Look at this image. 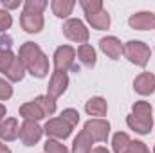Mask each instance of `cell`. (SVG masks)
<instances>
[{
	"mask_svg": "<svg viewBox=\"0 0 155 153\" xmlns=\"http://www.w3.org/2000/svg\"><path fill=\"white\" fill-rule=\"evenodd\" d=\"M92 144H94L92 137L85 130H81L78 133V137L74 139V142H72V153H90L92 151Z\"/></svg>",
	"mask_w": 155,
	"mask_h": 153,
	"instance_id": "cell-15",
	"label": "cell"
},
{
	"mask_svg": "<svg viewBox=\"0 0 155 153\" xmlns=\"http://www.w3.org/2000/svg\"><path fill=\"white\" fill-rule=\"evenodd\" d=\"M123 54L130 63H135L137 67H146V63L150 61V47L143 41L132 40L126 45H123Z\"/></svg>",
	"mask_w": 155,
	"mask_h": 153,
	"instance_id": "cell-3",
	"label": "cell"
},
{
	"mask_svg": "<svg viewBox=\"0 0 155 153\" xmlns=\"http://www.w3.org/2000/svg\"><path fill=\"white\" fill-rule=\"evenodd\" d=\"M78 58H79V61H81L87 69H92V67L96 65V50H94V47L88 45V43L79 45V49H78Z\"/></svg>",
	"mask_w": 155,
	"mask_h": 153,
	"instance_id": "cell-19",
	"label": "cell"
},
{
	"mask_svg": "<svg viewBox=\"0 0 155 153\" xmlns=\"http://www.w3.org/2000/svg\"><path fill=\"white\" fill-rule=\"evenodd\" d=\"M24 74H25L24 63L20 61V58H15L13 63H11V67L5 70V77H7L9 81H22V79H24Z\"/></svg>",
	"mask_w": 155,
	"mask_h": 153,
	"instance_id": "cell-21",
	"label": "cell"
},
{
	"mask_svg": "<svg viewBox=\"0 0 155 153\" xmlns=\"http://www.w3.org/2000/svg\"><path fill=\"white\" fill-rule=\"evenodd\" d=\"M134 88L137 94L141 96H150L155 92V76L150 74V72H143L135 77L134 81Z\"/></svg>",
	"mask_w": 155,
	"mask_h": 153,
	"instance_id": "cell-11",
	"label": "cell"
},
{
	"mask_svg": "<svg viewBox=\"0 0 155 153\" xmlns=\"http://www.w3.org/2000/svg\"><path fill=\"white\" fill-rule=\"evenodd\" d=\"M79 5L83 7L87 16H92L96 13H99L103 9V2L101 0H79Z\"/></svg>",
	"mask_w": 155,
	"mask_h": 153,
	"instance_id": "cell-24",
	"label": "cell"
},
{
	"mask_svg": "<svg viewBox=\"0 0 155 153\" xmlns=\"http://www.w3.org/2000/svg\"><path fill=\"white\" fill-rule=\"evenodd\" d=\"M11 24H13V18H11V15H9L5 9H0V33L7 31V29L11 27Z\"/></svg>",
	"mask_w": 155,
	"mask_h": 153,
	"instance_id": "cell-30",
	"label": "cell"
},
{
	"mask_svg": "<svg viewBox=\"0 0 155 153\" xmlns=\"http://www.w3.org/2000/svg\"><path fill=\"white\" fill-rule=\"evenodd\" d=\"M153 153H155V150H153Z\"/></svg>",
	"mask_w": 155,
	"mask_h": 153,
	"instance_id": "cell-36",
	"label": "cell"
},
{
	"mask_svg": "<svg viewBox=\"0 0 155 153\" xmlns=\"http://www.w3.org/2000/svg\"><path fill=\"white\" fill-rule=\"evenodd\" d=\"M35 103L41 108V112L45 115H52L56 112V101L52 97H49V96H38L35 99Z\"/></svg>",
	"mask_w": 155,
	"mask_h": 153,
	"instance_id": "cell-23",
	"label": "cell"
},
{
	"mask_svg": "<svg viewBox=\"0 0 155 153\" xmlns=\"http://www.w3.org/2000/svg\"><path fill=\"white\" fill-rule=\"evenodd\" d=\"M74 5H76V4H74L72 0H52V4H51L52 13H54L58 18H67V16L72 13Z\"/></svg>",
	"mask_w": 155,
	"mask_h": 153,
	"instance_id": "cell-20",
	"label": "cell"
},
{
	"mask_svg": "<svg viewBox=\"0 0 155 153\" xmlns=\"http://www.w3.org/2000/svg\"><path fill=\"white\" fill-rule=\"evenodd\" d=\"M20 115H22L25 121H33V122H38V121H41V119L45 117V114L41 112V108H40L35 101L22 105V106H20Z\"/></svg>",
	"mask_w": 155,
	"mask_h": 153,
	"instance_id": "cell-16",
	"label": "cell"
},
{
	"mask_svg": "<svg viewBox=\"0 0 155 153\" xmlns=\"http://www.w3.org/2000/svg\"><path fill=\"white\" fill-rule=\"evenodd\" d=\"M45 7H47V2H45V0H25V4H24V13L41 15Z\"/></svg>",
	"mask_w": 155,
	"mask_h": 153,
	"instance_id": "cell-25",
	"label": "cell"
},
{
	"mask_svg": "<svg viewBox=\"0 0 155 153\" xmlns=\"http://www.w3.org/2000/svg\"><path fill=\"white\" fill-rule=\"evenodd\" d=\"M18 58L24 63L25 70L35 77H45L49 74V60L47 56L41 52L38 43L33 41H25L20 50H18Z\"/></svg>",
	"mask_w": 155,
	"mask_h": 153,
	"instance_id": "cell-1",
	"label": "cell"
},
{
	"mask_svg": "<svg viewBox=\"0 0 155 153\" xmlns=\"http://www.w3.org/2000/svg\"><path fill=\"white\" fill-rule=\"evenodd\" d=\"M63 34L72 41H78L81 45H85L88 41V29L85 27V24L78 18H71L63 24Z\"/></svg>",
	"mask_w": 155,
	"mask_h": 153,
	"instance_id": "cell-5",
	"label": "cell"
},
{
	"mask_svg": "<svg viewBox=\"0 0 155 153\" xmlns=\"http://www.w3.org/2000/svg\"><path fill=\"white\" fill-rule=\"evenodd\" d=\"M20 25L25 33H40L43 29V16L41 15H31V13H22L20 15Z\"/></svg>",
	"mask_w": 155,
	"mask_h": 153,
	"instance_id": "cell-12",
	"label": "cell"
},
{
	"mask_svg": "<svg viewBox=\"0 0 155 153\" xmlns=\"http://www.w3.org/2000/svg\"><path fill=\"white\" fill-rule=\"evenodd\" d=\"M43 150H45V153H69V150L63 144H60L58 141H51V139L45 142Z\"/></svg>",
	"mask_w": 155,
	"mask_h": 153,
	"instance_id": "cell-28",
	"label": "cell"
},
{
	"mask_svg": "<svg viewBox=\"0 0 155 153\" xmlns=\"http://www.w3.org/2000/svg\"><path fill=\"white\" fill-rule=\"evenodd\" d=\"M61 119L74 128L78 122H79V114H78V110H74V108H67V110L61 112Z\"/></svg>",
	"mask_w": 155,
	"mask_h": 153,
	"instance_id": "cell-27",
	"label": "cell"
},
{
	"mask_svg": "<svg viewBox=\"0 0 155 153\" xmlns=\"http://www.w3.org/2000/svg\"><path fill=\"white\" fill-rule=\"evenodd\" d=\"M85 110L88 115H97V117H103L107 115V110H108V105L103 97H92L87 101L85 105Z\"/></svg>",
	"mask_w": 155,
	"mask_h": 153,
	"instance_id": "cell-17",
	"label": "cell"
},
{
	"mask_svg": "<svg viewBox=\"0 0 155 153\" xmlns=\"http://www.w3.org/2000/svg\"><path fill=\"white\" fill-rule=\"evenodd\" d=\"M90 153H110V151H108L107 148H103V146H97V148H94Z\"/></svg>",
	"mask_w": 155,
	"mask_h": 153,
	"instance_id": "cell-33",
	"label": "cell"
},
{
	"mask_svg": "<svg viewBox=\"0 0 155 153\" xmlns=\"http://www.w3.org/2000/svg\"><path fill=\"white\" fill-rule=\"evenodd\" d=\"M99 47L101 50L110 58V60H119L121 58V52H123V43L116 38V36H107V38H101L99 41Z\"/></svg>",
	"mask_w": 155,
	"mask_h": 153,
	"instance_id": "cell-14",
	"label": "cell"
},
{
	"mask_svg": "<svg viewBox=\"0 0 155 153\" xmlns=\"http://www.w3.org/2000/svg\"><path fill=\"white\" fill-rule=\"evenodd\" d=\"M132 144V139L128 137V133H123V132H117L114 135V141H112V148L114 153H126L128 148Z\"/></svg>",
	"mask_w": 155,
	"mask_h": 153,
	"instance_id": "cell-22",
	"label": "cell"
},
{
	"mask_svg": "<svg viewBox=\"0 0 155 153\" xmlns=\"http://www.w3.org/2000/svg\"><path fill=\"white\" fill-rule=\"evenodd\" d=\"M41 133H43V128H40L38 122H33V121H24V124L20 126V141L24 146H35L41 139Z\"/></svg>",
	"mask_w": 155,
	"mask_h": 153,
	"instance_id": "cell-8",
	"label": "cell"
},
{
	"mask_svg": "<svg viewBox=\"0 0 155 153\" xmlns=\"http://www.w3.org/2000/svg\"><path fill=\"white\" fill-rule=\"evenodd\" d=\"M126 124L141 133V135H146L150 133L152 126H153V119H152V105L146 103V101H137L134 106H132V114L126 117Z\"/></svg>",
	"mask_w": 155,
	"mask_h": 153,
	"instance_id": "cell-2",
	"label": "cell"
},
{
	"mask_svg": "<svg viewBox=\"0 0 155 153\" xmlns=\"http://www.w3.org/2000/svg\"><path fill=\"white\" fill-rule=\"evenodd\" d=\"M126 153H150V151H148V148H146L144 142H141V141H132V144H130V148H128Z\"/></svg>",
	"mask_w": 155,
	"mask_h": 153,
	"instance_id": "cell-31",
	"label": "cell"
},
{
	"mask_svg": "<svg viewBox=\"0 0 155 153\" xmlns=\"http://www.w3.org/2000/svg\"><path fill=\"white\" fill-rule=\"evenodd\" d=\"M11 96H13V86H11V83L0 77V101L9 99Z\"/></svg>",
	"mask_w": 155,
	"mask_h": 153,
	"instance_id": "cell-29",
	"label": "cell"
},
{
	"mask_svg": "<svg viewBox=\"0 0 155 153\" xmlns=\"http://www.w3.org/2000/svg\"><path fill=\"white\" fill-rule=\"evenodd\" d=\"M4 117H5V106H4V105H0V121H2Z\"/></svg>",
	"mask_w": 155,
	"mask_h": 153,
	"instance_id": "cell-35",
	"label": "cell"
},
{
	"mask_svg": "<svg viewBox=\"0 0 155 153\" xmlns=\"http://www.w3.org/2000/svg\"><path fill=\"white\" fill-rule=\"evenodd\" d=\"M128 24L132 29L135 31H148V29H153L155 27V15L153 13H148V11H143V13H135L128 18Z\"/></svg>",
	"mask_w": 155,
	"mask_h": 153,
	"instance_id": "cell-10",
	"label": "cell"
},
{
	"mask_svg": "<svg viewBox=\"0 0 155 153\" xmlns=\"http://www.w3.org/2000/svg\"><path fill=\"white\" fill-rule=\"evenodd\" d=\"M74 60H76V50L71 45L58 47L54 52V72L67 74V70H78V67L74 65Z\"/></svg>",
	"mask_w": 155,
	"mask_h": 153,
	"instance_id": "cell-4",
	"label": "cell"
},
{
	"mask_svg": "<svg viewBox=\"0 0 155 153\" xmlns=\"http://www.w3.org/2000/svg\"><path fill=\"white\" fill-rule=\"evenodd\" d=\"M87 20H88V24H90L94 29H97V31H105V29L110 27V15H108V11H105V9H101L99 13H96V15H92V16H87Z\"/></svg>",
	"mask_w": 155,
	"mask_h": 153,
	"instance_id": "cell-18",
	"label": "cell"
},
{
	"mask_svg": "<svg viewBox=\"0 0 155 153\" xmlns=\"http://www.w3.org/2000/svg\"><path fill=\"white\" fill-rule=\"evenodd\" d=\"M2 5L7 9H16L20 5V0H2Z\"/></svg>",
	"mask_w": 155,
	"mask_h": 153,
	"instance_id": "cell-32",
	"label": "cell"
},
{
	"mask_svg": "<svg viewBox=\"0 0 155 153\" xmlns=\"http://www.w3.org/2000/svg\"><path fill=\"white\" fill-rule=\"evenodd\" d=\"M13 60H15V54H13L9 49H2V47H0V72L5 74V70L11 67Z\"/></svg>",
	"mask_w": 155,
	"mask_h": 153,
	"instance_id": "cell-26",
	"label": "cell"
},
{
	"mask_svg": "<svg viewBox=\"0 0 155 153\" xmlns=\"http://www.w3.org/2000/svg\"><path fill=\"white\" fill-rule=\"evenodd\" d=\"M85 132L92 137V141L105 142L108 139V133H110V124L105 119H90L85 124Z\"/></svg>",
	"mask_w": 155,
	"mask_h": 153,
	"instance_id": "cell-7",
	"label": "cell"
},
{
	"mask_svg": "<svg viewBox=\"0 0 155 153\" xmlns=\"http://www.w3.org/2000/svg\"><path fill=\"white\" fill-rule=\"evenodd\" d=\"M69 86V76L63 74V72H52L51 81H49V86H47V96L56 99L60 97Z\"/></svg>",
	"mask_w": 155,
	"mask_h": 153,
	"instance_id": "cell-9",
	"label": "cell"
},
{
	"mask_svg": "<svg viewBox=\"0 0 155 153\" xmlns=\"http://www.w3.org/2000/svg\"><path fill=\"white\" fill-rule=\"evenodd\" d=\"M43 132L51 139H67L71 135V132H72V126L69 122H65L61 117H56V119H49L45 122Z\"/></svg>",
	"mask_w": 155,
	"mask_h": 153,
	"instance_id": "cell-6",
	"label": "cell"
},
{
	"mask_svg": "<svg viewBox=\"0 0 155 153\" xmlns=\"http://www.w3.org/2000/svg\"><path fill=\"white\" fill-rule=\"evenodd\" d=\"M0 153H11V150H9L5 144H2V142H0Z\"/></svg>",
	"mask_w": 155,
	"mask_h": 153,
	"instance_id": "cell-34",
	"label": "cell"
},
{
	"mask_svg": "<svg viewBox=\"0 0 155 153\" xmlns=\"http://www.w3.org/2000/svg\"><path fill=\"white\" fill-rule=\"evenodd\" d=\"M18 135H20V126L15 117H7L0 122V139L2 141L11 142V141L18 139Z\"/></svg>",
	"mask_w": 155,
	"mask_h": 153,
	"instance_id": "cell-13",
	"label": "cell"
}]
</instances>
